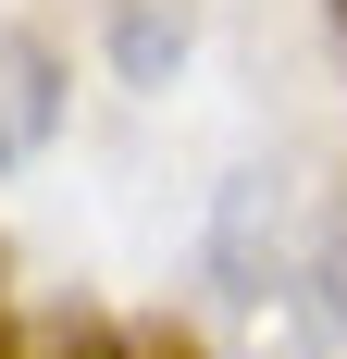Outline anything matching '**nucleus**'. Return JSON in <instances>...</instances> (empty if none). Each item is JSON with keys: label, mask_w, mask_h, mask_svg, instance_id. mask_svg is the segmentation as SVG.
<instances>
[{"label": "nucleus", "mask_w": 347, "mask_h": 359, "mask_svg": "<svg viewBox=\"0 0 347 359\" xmlns=\"http://www.w3.org/2000/svg\"><path fill=\"white\" fill-rule=\"evenodd\" d=\"M322 25H335V50H347V0H322Z\"/></svg>", "instance_id": "6"}, {"label": "nucleus", "mask_w": 347, "mask_h": 359, "mask_svg": "<svg viewBox=\"0 0 347 359\" xmlns=\"http://www.w3.org/2000/svg\"><path fill=\"white\" fill-rule=\"evenodd\" d=\"M174 50H186V13H174V25H162V13H149V0H137V13H124V62H137V74H162Z\"/></svg>", "instance_id": "3"}, {"label": "nucleus", "mask_w": 347, "mask_h": 359, "mask_svg": "<svg viewBox=\"0 0 347 359\" xmlns=\"http://www.w3.org/2000/svg\"><path fill=\"white\" fill-rule=\"evenodd\" d=\"M0 359H25V323H13V285H0Z\"/></svg>", "instance_id": "5"}, {"label": "nucleus", "mask_w": 347, "mask_h": 359, "mask_svg": "<svg viewBox=\"0 0 347 359\" xmlns=\"http://www.w3.org/2000/svg\"><path fill=\"white\" fill-rule=\"evenodd\" d=\"M298 347H310V359H347V211H310V223H298Z\"/></svg>", "instance_id": "1"}, {"label": "nucleus", "mask_w": 347, "mask_h": 359, "mask_svg": "<svg viewBox=\"0 0 347 359\" xmlns=\"http://www.w3.org/2000/svg\"><path fill=\"white\" fill-rule=\"evenodd\" d=\"M100 359H199V347H186L174 323H112V347H100Z\"/></svg>", "instance_id": "4"}, {"label": "nucleus", "mask_w": 347, "mask_h": 359, "mask_svg": "<svg viewBox=\"0 0 347 359\" xmlns=\"http://www.w3.org/2000/svg\"><path fill=\"white\" fill-rule=\"evenodd\" d=\"M50 111H63V62H50L37 37H0V174H13V161H37Z\"/></svg>", "instance_id": "2"}]
</instances>
